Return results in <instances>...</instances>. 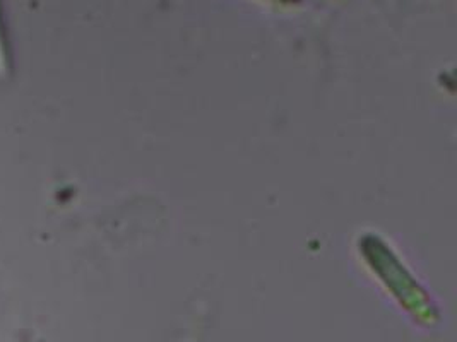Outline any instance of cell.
<instances>
[{
    "label": "cell",
    "instance_id": "1",
    "mask_svg": "<svg viewBox=\"0 0 457 342\" xmlns=\"http://www.w3.org/2000/svg\"><path fill=\"white\" fill-rule=\"evenodd\" d=\"M9 76H11V57H9L7 43H5L2 22H0V81L7 79Z\"/></svg>",
    "mask_w": 457,
    "mask_h": 342
}]
</instances>
